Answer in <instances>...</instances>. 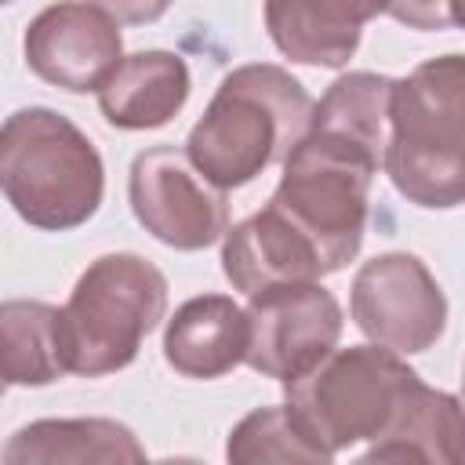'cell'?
I'll use <instances>...</instances> for the list:
<instances>
[{"label":"cell","mask_w":465,"mask_h":465,"mask_svg":"<svg viewBox=\"0 0 465 465\" xmlns=\"http://www.w3.org/2000/svg\"><path fill=\"white\" fill-rule=\"evenodd\" d=\"M309 116L312 98L287 69L251 62L218 84L185 138V156L211 185L240 189L291 153Z\"/></svg>","instance_id":"1"},{"label":"cell","mask_w":465,"mask_h":465,"mask_svg":"<svg viewBox=\"0 0 465 465\" xmlns=\"http://www.w3.org/2000/svg\"><path fill=\"white\" fill-rule=\"evenodd\" d=\"M465 65L461 54L421 62L392 84L381 167L418 207H458L465 196Z\"/></svg>","instance_id":"2"},{"label":"cell","mask_w":465,"mask_h":465,"mask_svg":"<svg viewBox=\"0 0 465 465\" xmlns=\"http://www.w3.org/2000/svg\"><path fill=\"white\" fill-rule=\"evenodd\" d=\"M0 193L33 229L65 232L94 218L105 167L69 116L29 105L0 124Z\"/></svg>","instance_id":"3"},{"label":"cell","mask_w":465,"mask_h":465,"mask_svg":"<svg viewBox=\"0 0 465 465\" xmlns=\"http://www.w3.org/2000/svg\"><path fill=\"white\" fill-rule=\"evenodd\" d=\"M381 156L360 142L305 127L283 156V178L269 196L320 254L323 272L345 269L367 232V196Z\"/></svg>","instance_id":"4"},{"label":"cell","mask_w":465,"mask_h":465,"mask_svg":"<svg viewBox=\"0 0 465 465\" xmlns=\"http://www.w3.org/2000/svg\"><path fill=\"white\" fill-rule=\"evenodd\" d=\"M163 309L167 280L149 258L127 251L94 258L58 309L65 374L102 378L124 371L163 320Z\"/></svg>","instance_id":"5"},{"label":"cell","mask_w":465,"mask_h":465,"mask_svg":"<svg viewBox=\"0 0 465 465\" xmlns=\"http://www.w3.org/2000/svg\"><path fill=\"white\" fill-rule=\"evenodd\" d=\"M418 374L400 352L381 345L331 349L305 374L283 381L294 425L331 458L363 440H378L396 418Z\"/></svg>","instance_id":"6"},{"label":"cell","mask_w":465,"mask_h":465,"mask_svg":"<svg viewBox=\"0 0 465 465\" xmlns=\"http://www.w3.org/2000/svg\"><path fill=\"white\" fill-rule=\"evenodd\" d=\"M247 298L243 363L262 378L291 381L320 363L341 338V305L320 280L276 283Z\"/></svg>","instance_id":"7"},{"label":"cell","mask_w":465,"mask_h":465,"mask_svg":"<svg viewBox=\"0 0 465 465\" xmlns=\"http://www.w3.org/2000/svg\"><path fill=\"white\" fill-rule=\"evenodd\" d=\"M356 327L400 356L425 352L447 327V298L418 254L389 251L360 265L349 294Z\"/></svg>","instance_id":"8"},{"label":"cell","mask_w":465,"mask_h":465,"mask_svg":"<svg viewBox=\"0 0 465 465\" xmlns=\"http://www.w3.org/2000/svg\"><path fill=\"white\" fill-rule=\"evenodd\" d=\"M127 196L145 232L174 251H203L229 229L225 189L211 185L174 145H156L134 156Z\"/></svg>","instance_id":"9"},{"label":"cell","mask_w":465,"mask_h":465,"mask_svg":"<svg viewBox=\"0 0 465 465\" xmlns=\"http://www.w3.org/2000/svg\"><path fill=\"white\" fill-rule=\"evenodd\" d=\"M25 65L73 94L98 91L124 58L120 22L87 0H62L44 7L22 40Z\"/></svg>","instance_id":"10"},{"label":"cell","mask_w":465,"mask_h":465,"mask_svg":"<svg viewBox=\"0 0 465 465\" xmlns=\"http://www.w3.org/2000/svg\"><path fill=\"white\" fill-rule=\"evenodd\" d=\"M222 269L225 280L243 294L276 283H309L327 276L316 247L269 203L258 214L243 218L240 225L225 229Z\"/></svg>","instance_id":"11"},{"label":"cell","mask_w":465,"mask_h":465,"mask_svg":"<svg viewBox=\"0 0 465 465\" xmlns=\"http://www.w3.org/2000/svg\"><path fill=\"white\" fill-rule=\"evenodd\" d=\"M381 11L385 0H265V29L291 62L341 69Z\"/></svg>","instance_id":"12"},{"label":"cell","mask_w":465,"mask_h":465,"mask_svg":"<svg viewBox=\"0 0 465 465\" xmlns=\"http://www.w3.org/2000/svg\"><path fill=\"white\" fill-rule=\"evenodd\" d=\"M189 65L174 51H134L98 87L102 116L120 131H153L178 116L189 98Z\"/></svg>","instance_id":"13"},{"label":"cell","mask_w":465,"mask_h":465,"mask_svg":"<svg viewBox=\"0 0 465 465\" xmlns=\"http://www.w3.org/2000/svg\"><path fill=\"white\" fill-rule=\"evenodd\" d=\"M247 316L229 294H200L174 309L163 331V356L185 378H222L243 363Z\"/></svg>","instance_id":"14"},{"label":"cell","mask_w":465,"mask_h":465,"mask_svg":"<svg viewBox=\"0 0 465 465\" xmlns=\"http://www.w3.org/2000/svg\"><path fill=\"white\" fill-rule=\"evenodd\" d=\"M461 407L450 392L425 385L421 378L403 396L389 429L371 440L363 461H429L458 465L461 461Z\"/></svg>","instance_id":"15"},{"label":"cell","mask_w":465,"mask_h":465,"mask_svg":"<svg viewBox=\"0 0 465 465\" xmlns=\"http://www.w3.org/2000/svg\"><path fill=\"white\" fill-rule=\"evenodd\" d=\"M0 458L7 465L145 461V447L127 425L113 418H44L18 429Z\"/></svg>","instance_id":"16"},{"label":"cell","mask_w":465,"mask_h":465,"mask_svg":"<svg viewBox=\"0 0 465 465\" xmlns=\"http://www.w3.org/2000/svg\"><path fill=\"white\" fill-rule=\"evenodd\" d=\"M65 374L58 309L47 302H0V378L7 385H51Z\"/></svg>","instance_id":"17"},{"label":"cell","mask_w":465,"mask_h":465,"mask_svg":"<svg viewBox=\"0 0 465 465\" xmlns=\"http://www.w3.org/2000/svg\"><path fill=\"white\" fill-rule=\"evenodd\" d=\"M225 454L236 465H258V461H331V454L320 450L294 425L287 407H258V411H251L229 432Z\"/></svg>","instance_id":"18"},{"label":"cell","mask_w":465,"mask_h":465,"mask_svg":"<svg viewBox=\"0 0 465 465\" xmlns=\"http://www.w3.org/2000/svg\"><path fill=\"white\" fill-rule=\"evenodd\" d=\"M385 15H392L407 29H421V33H440V29L458 25L454 0H385Z\"/></svg>","instance_id":"19"},{"label":"cell","mask_w":465,"mask_h":465,"mask_svg":"<svg viewBox=\"0 0 465 465\" xmlns=\"http://www.w3.org/2000/svg\"><path fill=\"white\" fill-rule=\"evenodd\" d=\"M94 7H102L113 22H124V25H145V22H156L174 0H87Z\"/></svg>","instance_id":"20"},{"label":"cell","mask_w":465,"mask_h":465,"mask_svg":"<svg viewBox=\"0 0 465 465\" xmlns=\"http://www.w3.org/2000/svg\"><path fill=\"white\" fill-rule=\"evenodd\" d=\"M4 389H7V381H4V378H0V396H4Z\"/></svg>","instance_id":"21"},{"label":"cell","mask_w":465,"mask_h":465,"mask_svg":"<svg viewBox=\"0 0 465 465\" xmlns=\"http://www.w3.org/2000/svg\"><path fill=\"white\" fill-rule=\"evenodd\" d=\"M4 4H15V0H0V7H4Z\"/></svg>","instance_id":"22"}]
</instances>
